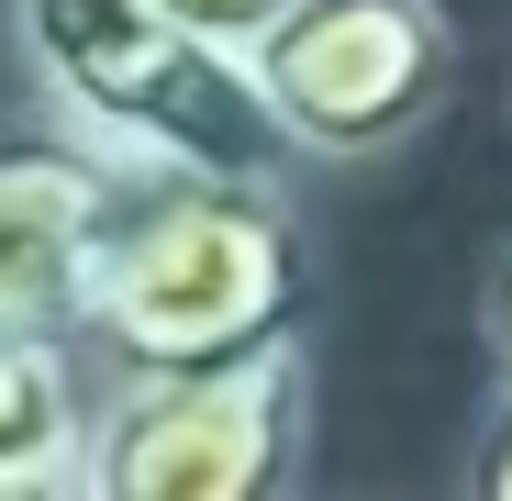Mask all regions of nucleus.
<instances>
[{"mask_svg":"<svg viewBox=\"0 0 512 501\" xmlns=\"http://www.w3.org/2000/svg\"><path fill=\"white\" fill-rule=\"evenodd\" d=\"M290 301H301V212L256 167L145 179L90 290V346L123 379H179L279 346Z\"/></svg>","mask_w":512,"mask_h":501,"instance_id":"1","label":"nucleus"},{"mask_svg":"<svg viewBox=\"0 0 512 501\" xmlns=\"http://www.w3.org/2000/svg\"><path fill=\"white\" fill-rule=\"evenodd\" d=\"M23 56L67 134H90L134 179H223L290 145L256 67L167 0H23Z\"/></svg>","mask_w":512,"mask_h":501,"instance_id":"2","label":"nucleus"},{"mask_svg":"<svg viewBox=\"0 0 512 501\" xmlns=\"http://www.w3.org/2000/svg\"><path fill=\"white\" fill-rule=\"evenodd\" d=\"M312 412V346L279 334L256 357L179 368V379H123L90 446V501H256L301 457Z\"/></svg>","mask_w":512,"mask_h":501,"instance_id":"3","label":"nucleus"},{"mask_svg":"<svg viewBox=\"0 0 512 501\" xmlns=\"http://www.w3.org/2000/svg\"><path fill=\"white\" fill-rule=\"evenodd\" d=\"M279 134L312 156H379L446 90V12L435 0H290L245 45Z\"/></svg>","mask_w":512,"mask_h":501,"instance_id":"4","label":"nucleus"},{"mask_svg":"<svg viewBox=\"0 0 512 501\" xmlns=\"http://www.w3.org/2000/svg\"><path fill=\"white\" fill-rule=\"evenodd\" d=\"M134 190L145 179L90 134H0V334H90V290Z\"/></svg>","mask_w":512,"mask_h":501,"instance_id":"5","label":"nucleus"},{"mask_svg":"<svg viewBox=\"0 0 512 501\" xmlns=\"http://www.w3.org/2000/svg\"><path fill=\"white\" fill-rule=\"evenodd\" d=\"M101 412L78 390L67 334H0V501H56L90 490Z\"/></svg>","mask_w":512,"mask_h":501,"instance_id":"6","label":"nucleus"},{"mask_svg":"<svg viewBox=\"0 0 512 501\" xmlns=\"http://www.w3.org/2000/svg\"><path fill=\"white\" fill-rule=\"evenodd\" d=\"M167 12H179V23H201L212 45H234V56H245L256 34H268V23L290 12V0H167Z\"/></svg>","mask_w":512,"mask_h":501,"instance_id":"7","label":"nucleus"},{"mask_svg":"<svg viewBox=\"0 0 512 501\" xmlns=\"http://www.w3.org/2000/svg\"><path fill=\"white\" fill-rule=\"evenodd\" d=\"M479 490H501V501H512V412H501V435L479 446Z\"/></svg>","mask_w":512,"mask_h":501,"instance_id":"8","label":"nucleus"},{"mask_svg":"<svg viewBox=\"0 0 512 501\" xmlns=\"http://www.w3.org/2000/svg\"><path fill=\"white\" fill-rule=\"evenodd\" d=\"M490 357H501V368H512V268H501V279H490Z\"/></svg>","mask_w":512,"mask_h":501,"instance_id":"9","label":"nucleus"}]
</instances>
